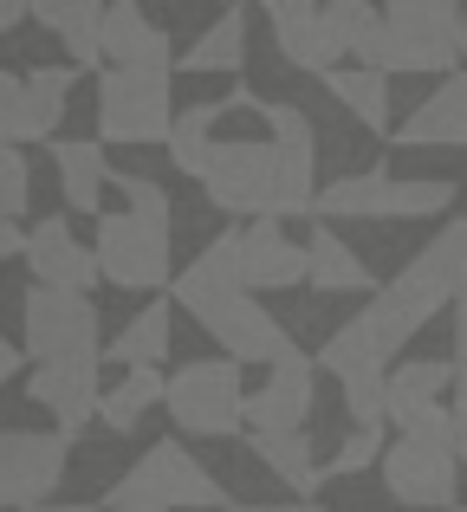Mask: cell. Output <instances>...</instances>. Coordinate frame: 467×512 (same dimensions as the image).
Masks as SVG:
<instances>
[{"label":"cell","mask_w":467,"mask_h":512,"mask_svg":"<svg viewBox=\"0 0 467 512\" xmlns=\"http://www.w3.org/2000/svg\"><path fill=\"white\" fill-rule=\"evenodd\" d=\"M13 253H26V227L20 221H0V266H7Z\"/></svg>","instance_id":"obj_37"},{"label":"cell","mask_w":467,"mask_h":512,"mask_svg":"<svg viewBox=\"0 0 467 512\" xmlns=\"http://www.w3.org/2000/svg\"><path fill=\"white\" fill-rule=\"evenodd\" d=\"M46 156H52V175H59V208H72V214H104V188H111L104 143L59 137V143H46Z\"/></svg>","instance_id":"obj_22"},{"label":"cell","mask_w":467,"mask_h":512,"mask_svg":"<svg viewBox=\"0 0 467 512\" xmlns=\"http://www.w3.org/2000/svg\"><path fill=\"white\" fill-rule=\"evenodd\" d=\"M163 389H169L163 370H124V376H117V383L98 396V422L111 428V435H137L143 415L163 409Z\"/></svg>","instance_id":"obj_26"},{"label":"cell","mask_w":467,"mask_h":512,"mask_svg":"<svg viewBox=\"0 0 467 512\" xmlns=\"http://www.w3.org/2000/svg\"><path fill=\"white\" fill-rule=\"evenodd\" d=\"M318 13H325V39H331V52H338V59H357V65H364V59H370V46H377L383 7H370V0H331V7H318Z\"/></svg>","instance_id":"obj_30"},{"label":"cell","mask_w":467,"mask_h":512,"mask_svg":"<svg viewBox=\"0 0 467 512\" xmlns=\"http://www.w3.org/2000/svg\"><path fill=\"white\" fill-rule=\"evenodd\" d=\"M455 370H467V299H455Z\"/></svg>","instance_id":"obj_38"},{"label":"cell","mask_w":467,"mask_h":512,"mask_svg":"<svg viewBox=\"0 0 467 512\" xmlns=\"http://www.w3.org/2000/svg\"><path fill=\"white\" fill-rule=\"evenodd\" d=\"M20 350L33 363H98L104 338H98V305L78 292H46L33 286L20 299Z\"/></svg>","instance_id":"obj_10"},{"label":"cell","mask_w":467,"mask_h":512,"mask_svg":"<svg viewBox=\"0 0 467 512\" xmlns=\"http://www.w3.org/2000/svg\"><path fill=\"white\" fill-rule=\"evenodd\" d=\"M240 286H247L253 299H260V292L305 286V240H286L279 221L240 227Z\"/></svg>","instance_id":"obj_17"},{"label":"cell","mask_w":467,"mask_h":512,"mask_svg":"<svg viewBox=\"0 0 467 512\" xmlns=\"http://www.w3.org/2000/svg\"><path fill=\"white\" fill-rule=\"evenodd\" d=\"M98 506H150V512H221L228 493L208 474V461H195L182 441H150L124 474L111 480Z\"/></svg>","instance_id":"obj_6"},{"label":"cell","mask_w":467,"mask_h":512,"mask_svg":"<svg viewBox=\"0 0 467 512\" xmlns=\"http://www.w3.org/2000/svg\"><path fill=\"white\" fill-rule=\"evenodd\" d=\"M325 91L370 130V137H390V78L370 72V65H338L325 72Z\"/></svg>","instance_id":"obj_28"},{"label":"cell","mask_w":467,"mask_h":512,"mask_svg":"<svg viewBox=\"0 0 467 512\" xmlns=\"http://www.w3.org/2000/svg\"><path fill=\"white\" fill-rule=\"evenodd\" d=\"M98 396H104L98 363H33V370H26V402H39V409L59 422L65 441L85 435V422L98 415Z\"/></svg>","instance_id":"obj_15"},{"label":"cell","mask_w":467,"mask_h":512,"mask_svg":"<svg viewBox=\"0 0 467 512\" xmlns=\"http://www.w3.org/2000/svg\"><path fill=\"white\" fill-rule=\"evenodd\" d=\"M435 247L448 253V273H455V292L467 299V214H448V227L435 234Z\"/></svg>","instance_id":"obj_35"},{"label":"cell","mask_w":467,"mask_h":512,"mask_svg":"<svg viewBox=\"0 0 467 512\" xmlns=\"http://www.w3.org/2000/svg\"><path fill=\"white\" fill-rule=\"evenodd\" d=\"M461 72H467V13H461Z\"/></svg>","instance_id":"obj_43"},{"label":"cell","mask_w":467,"mask_h":512,"mask_svg":"<svg viewBox=\"0 0 467 512\" xmlns=\"http://www.w3.org/2000/svg\"><path fill=\"white\" fill-rule=\"evenodd\" d=\"M247 448L299 506H312V493L325 487V461H318L312 435H247Z\"/></svg>","instance_id":"obj_23"},{"label":"cell","mask_w":467,"mask_h":512,"mask_svg":"<svg viewBox=\"0 0 467 512\" xmlns=\"http://www.w3.org/2000/svg\"><path fill=\"white\" fill-rule=\"evenodd\" d=\"M221 512H312V506H299V500H286V506H221Z\"/></svg>","instance_id":"obj_41"},{"label":"cell","mask_w":467,"mask_h":512,"mask_svg":"<svg viewBox=\"0 0 467 512\" xmlns=\"http://www.w3.org/2000/svg\"><path fill=\"white\" fill-rule=\"evenodd\" d=\"M72 441L59 428H0V512H33L59 493Z\"/></svg>","instance_id":"obj_12"},{"label":"cell","mask_w":467,"mask_h":512,"mask_svg":"<svg viewBox=\"0 0 467 512\" xmlns=\"http://www.w3.org/2000/svg\"><path fill=\"white\" fill-rule=\"evenodd\" d=\"M266 26H273V46H279V59L292 65V72H312V78H325V72H338V52H331V39H325V13L312 7V0H266Z\"/></svg>","instance_id":"obj_19"},{"label":"cell","mask_w":467,"mask_h":512,"mask_svg":"<svg viewBox=\"0 0 467 512\" xmlns=\"http://www.w3.org/2000/svg\"><path fill=\"white\" fill-rule=\"evenodd\" d=\"M26 20H39L72 72H104V7L98 0H26Z\"/></svg>","instance_id":"obj_20"},{"label":"cell","mask_w":467,"mask_h":512,"mask_svg":"<svg viewBox=\"0 0 467 512\" xmlns=\"http://www.w3.org/2000/svg\"><path fill=\"white\" fill-rule=\"evenodd\" d=\"M176 130V72H98V143L117 150H150Z\"/></svg>","instance_id":"obj_8"},{"label":"cell","mask_w":467,"mask_h":512,"mask_svg":"<svg viewBox=\"0 0 467 512\" xmlns=\"http://www.w3.org/2000/svg\"><path fill=\"white\" fill-rule=\"evenodd\" d=\"M33 512H98V500H46V506H33Z\"/></svg>","instance_id":"obj_40"},{"label":"cell","mask_w":467,"mask_h":512,"mask_svg":"<svg viewBox=\"0 0 467 512\" xmlns=\"http://www.w3.org/2000/svg\"><path fill=\"white\" fill-rule=\"evenodd\" d=\"M455 273H448V253L435 247H422V253H409V266L390 279V286H377V299L357 312V325L370 331V344L383 350V357H403L409 350V338H416L429 318H442V312H455Z\"/></svg>","instance_id":"obj_4"},{"label":"cell","mask_w":467,"mask_h":512,"mask_svg":"<svg viewBox=\"0 0 467 512\" xmlns=\"http://www.w3.org/2000/svg\"><path fill=\"white\" fill-rule=\"evenodd\" d=\"M312 363H318L325 376H338V389H344V383H370V376H390V357L370 344V331L357 325V318H344V325L331 331L325 344H318Z\"/></svg>","instance_id":"obj_29"},{"label":"cell","mask_w":467,"mask_h":512,"mask_svg":"<svg viewBox=\"0 0 467 512\" xmlns=\"http://www.w3.org/2000/svg\"><path fill=\"white\" fill-rule=\"evenodd\" d=\"M377 461H383V428H351V435L331 448L325 480H351V474H364V467H377Z\"/></svg>","instance_id":"obj_32"},{"label":"cell","mask_w":467,"mask_h":512,"mask_svg":"<svg viewBox=\"0 0 467 512\" xmlns=\"http://www.w3.org/2000/svg\"><path fill=\"white\" fill-rule=\"evenodd\" d=\"M305 286L325 292V299H344V292H370L377 299V279H370L364 253L351 240H338V227H325V221L305 234Z\"/></svg>","instance_id":"obj_21"},{"label":"cell","mask_w":467,"mask_h":512,"mask_svg":"<svg viewBox=\"0 0 467 512\" xmlns=\"http://www.w3.org/2000/svg\"><path fill=\"white\" fill-rule=\"evenodd\" d=\"M240 65H247V7H228L202 39H189V46L176 52L182 78H215V72L240 78Z\"/></svg>","instance_id":"obj_25"},{"label":"cell","mask_w":467,"mask_h":512,"mask_svg":"<svg viewBox=\"0 0 467 512\" xmlns=\"http://www.w3.org/2000/svg\"><path fill=\"white\" fill-rule=\"evenodd\" d=\"M169 338H176V305L169 299H150L143 312H130V325L104 344L98 363H124V370H163L169 357Z\"/></svg>","instance_id":"obj_24"},{"label":"cell","mask_w":467,"mask_h":512,"mask_svg":"<svg viewBox=\"0 0 467 512\" xmlns=\"http://www.w3.org/2000/svg\"><path fill=\"white\" fill-rule=\"evenodd\" d=\"M163 409L189 441H234L247 428V370L228 357L182 363V370H169Z\"/></svg>","instance_id":"obj_7"},{"label":"cell","mask_w":467,"mask_h":512,"mask_svg":"<svg viewBox=\"0 0 467 512\" xmlns=\"http://www.w3.org/2000/svg\"><path fill=\"white\" fill-rule=\"evenodd\" d=\"M455 512H467V506H455Z\"/></svg>","instance_id":"obj_46"},{"label":"cell","mask_w":467,"mask_h":512,"mask_svg":"<svg viewBox=\"0 0 467 512\" xmlns=\"http://www.w3.org/2000/svg\"><path fill=\"white\" fill-rule=\"evenodd\" d=\"M370 72L383 78H448L461 72V7L455 0H390L370 46Z\"/></svg>","instance_id":"obj_3"},{"label":"cell","mask_w":467,"mask_h":512,"mask_svg":"<svg viewBox=\"0 0 467 512\" xmlns=\"http://www.w3.org/2000/svg\"><path fill=\"white\" fill-rule=\"evenodd\" d=\"M169 227L176 214H130V208H104L91 253H98V273L117 292H169L176 266H169Z\"/></svg>","instance_id":"obj_9"},{"label":"cell","mask_w":467,"mask_h":512,"mask_svg":"<svg viewBox=\"0 0 467 512\" xmlns=\"http://www.w3.org/2000/svg\"><path fill=\"white\" fill-rule=\"evenodd\" d=\"M455 461L467 467V428H455Z\"/></svg>","instance_id":"obj_42"},{"label":"cell","mask_w":467,"mask_h":512,"mask_svg":"<svg viewBox=\"0 0 467 512\" xmlns=\"http://www.w3.org/2000/svg\"><path fill=\"white\" fill-rule=\"evenodd\" d=\"M169 305L189 312L195 325L221 344V357L240 363V370H247V363H266V370H273L286 350H299L292 331L240 286V227L215 234L176 279H169Z\"/></svg>","instance_id":"obj_2"},{"label":"cell","mask_w":467,"mask_h":512,"mask_svg":"<svg viewBox=\"0 0 467 512\" xmlns=\"http://www.w3.org/2000/svg\"><path fill=\"white\" fill-rule=\"evenodd\" d=\"M104 65H124V72H176V46H169V33L137 0H117V7H104Z\"/></svg>","instance_id":"obj_18"},{"label":"cell","mask_w":467,"mask_h":512,"mask_svg":"<svg viewBox=\"0 0 467 512\" xmlns=\"http://www.w3.org/2000/svg\"><path fill=\"white\" fill-rule=\"evenodd\" d=\"M455 357H409L390 370V402H448V389H455Z\"/></svg>","instance_id":"obj_31"},{"label":"cell","mask_w":467,"mask_h":512,"mask_svg":"<svg viewBox=\"0 0 467 512\" xmlns=\"http://www.w3.org/2000/svg\"><path fill=\"white\" fill-rule=\"evenodd\" d=\"M0 150H26V78L0 72Z\"/></svg>","instance_id":"obj_34"},{"label":"cell","mask_w":467,"mask_h":512,"mask_svg":"<svg viewBox=\"0 0 467 512\" xmlns=\"http://www.w3.org/2000/svg\"><path fill=\"white\" fill-rule=\"evenodd\" d=\"M396 150H467V72H448L416 111L390 130Z\"/></svg>","instance_id":"obj_16"},{"label":"cell","mask_w":467,"mask_h":512,"mask_svg":"<svg viewBox=\"0 0 467 512\" xmlns=\"http://www.w3.org/2000/svg\"><path fill=\"white\" fill-rule=\"evenodd\" d=\"M383 493L409 512H455L461 506V461L448 441H409L396 435L377 461Z\"/></svg>","instance_id":"obj_11"},{"label":"cell","mask_w":467,"mask_h":512,"mask_svg":"<svg viewBox=\"0 0 467 512\" xmlns=\"http://www.w3.org/2000/svg\"><path fill=\"white\" fill-rule=\"evenodd\" d=\"M169 163L202 182L208 208L228 221H292L318 201V130L299 104H253V130H221V98L182 104L169 130Z\"/></svg>","instance_id":"obj_1"},{"label":"cell","mask_w":467,"mask_h":512,"mask_svg":"<svg viewBox=\"0 0 467 512\" xmlns=\"http://www.w3.org/2000/svg\"><path fill=\"white\" fill-rule=\"evenodd\" d=\"M33 208V156L0 150V221H26Z\"/></svg>","instance_id":"obj_33"},{"label":"cell","mask_w":467,"mask_h":512,"mask_svg":"<svg viewBox=\"0 0 467 512\" xmlns=\"http://www.w3.org/2000/svg\"><path fill=\"white\" fill-rule=\"evenodd\" d=\"M312 512H325V506H312Z\"/></svg>","instance_id":"obj_45"},{"label":"cell","mask_w":467,"mask_h":512,"mask_svg":"<svg viewBox=\"0 0 467 512\" xmlns=\"http://www.w3.org/2000/svg\"><path fill=\"white\" fill-rule=\"evenodd\" d=\"M98 512H150V506H98Z\"/></svg>","instance_id":"obj_44"},{"label":"cell","mask_w":467,"mask_h":512,"mask_svg":"<svg viewBox=\"0 0 467 512\" xmlns=\"http://www.w3.org/2000/svg\"><path fill=\"white\" fill-rule=\"evenodd\" d=\"M20 363H26V350H20V344H13V338H7V331H0V389H7V383H13V376H20Z\"/></svg>","instance_id":"obj_36"},{"label":"cell","mask_w":467,"mask_h":512,"mask_svg":"<svg viewBox=\"0 0 467 512\" xmlns=\"http://www.w3.org/2000/svg\"><path fill=\"white\" fill-rule=\"evenodd\" d=\"M13 26H26V0H0V39H7Z\"/></svg>","instance_id":"obj_39"},{"label":"cell","mask_w":467,"mask_h":512,"mask_svg":"<svg viewBox=\"0 0 467 512\" xmlns=\"http://www.w3.org/2000/svg\"><path fill=\"white\" fill-rule=\"evenodd\" d=\"M26 143H59L65 98H72V65H26Z\"/></svg>","instance_id":"obj_27"},{"label":"cell","mask_w":467,"mask_h":512,"mask_svg":"<svg viewBox=\"0 0 467 512\" xmlns=\"http://www.w3.org/2000/svg\"><path fill=\"white\" fill-rule=\"evenodd\" d=\"M312 409H318V363L305 350H286L266 370V383L247 389V435H305Z\"/></svg>","instance_id":"obj_13"},{"label":"cell","mask_w":467,"mask_h":512,"mask_svg":"<svg viewBox=\"0 0 467 512\" xmlns=\"http://www.w3.org/2000/svg\"><path fill=\"white\" fill-rule=\"evenodd\" d=\"M20 260L33 266V286H46V292H78V299H91V286H104L98 253L72 234L65 214H39V221L26 227V253Z\"/></svg>","instance_id":"obj_14"},{"label":"cell","mask_w":467,"mask_h":512,"mask_svg":"<svg viewBox=\"0 0 467 512\" xmlns=\"http://www.w3.org/2000/svg\"><path fill=\"white\" fill-rule=\"evenodd\" d=\"M448 208H455L448 175H390V169L318 182V201H312V214L325 227L331 221H435Z\"/></svg>","instance_id":"obj_5"}]
</instances>
